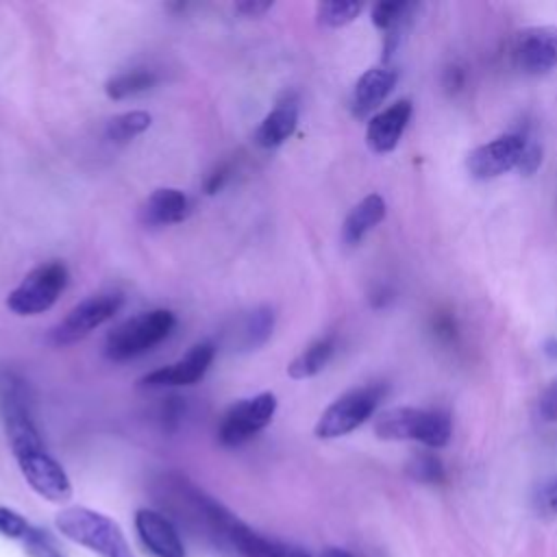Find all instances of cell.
<instances>
[{
	"instance_id": "obj_1",
	"label": "cell",
	"mask_w": 557,
	"mask_h": 557,
	"mask_svg": "<svg viewBox=\"0 0 557 557\" xmlns=\"http://www.w3.org/2000/svg\"><path fill=\"white\" fill-rule=\"evenodd\" d=\"M57 531L67 540L89 548L98 557H135L120 524L83 505L65 507L54 518Z\"/></svg>"
},
{
	"instance_id": "obj_2",
	"label": "cell",
	"mask_w": 557,
	"mask_h": 557,
	"mask_svg": "<svg viewBox=\"0 0 557 557\" xmlns=\"http://www.w3.org/2000/svg\"><path fill=\"white\" fill-rule=\"evenodd\" d=\"M174 329L176 315L170 309L139 311L107 333L104 355L117 363L141 357L165 342Z\"/></svg>"
},
{
	"instance_id": "obj_3",
	"label": "cell",
	"mask_w": 557,
	"mask_h": 557,
	"mask_svg": "<svg viewBox=\"0 0 557 557\" xmlns=\"http://www.w3.org/2000/svg\"><path fill=\"white\" fill-rule=\"evenodd\" d=\"M374 433L379 440H413L429 448H444L453 435V422L446 411L392 407L376 416Z\"/></svg>"
},
{
	"instance_id": "obj_4",
	"label": "cell",
	"mask_w": 557,
	"mask_h": 557,
	"mask_svg": "<svg viewBox=\"0 0 557 557\" xmlns=\"http://www.w3.org/2000/svg\"><path fill=\"white\" fill-rule=\"evenodd\" d=\"M385 396H387L385 383H368V385L348 389L322 411V416L313 426L315 437L335 440L352 433L374 416V411L379 409Z\"/></svg>"
},
{
	"instance_id": "obj_5",
	"label": "cell",
	"mask_w": 557,
	"mask_h": 557,
	"mask_svg": "<svg viewBox=\"0 0 557 557\" xmlns=\"http://www.w3.org/2000/svg\"><path fill=\"white\" fill-rule=\"evenodd\" d=\"M70 272L63 261H46L35 265L24 278L9 292L7 307L15 315H39L48 311L67 285Z\"/></svg>"
},
{
	"instance_id": "obj_6",
	"label": "cell",
	"mask_w": 557,
	"mask_h": 557,
	"mask_svg": "<svg viewBox=\"0 0 557 557\" xmlns=\"http://www.w3.org/2000/svg\"><path fill=\"white\" fill-rule=\"evenodd\" d=\"M122 305L124 296L117 289H107L83 298L50 329V342L54 346H70L87 337L91 331L113 320Z\"/></svg>"
},
{
	"instance_id": "obj_7",
	"label": "cell",
	"mask_w": 557,
	"mask_h": 557,
	"mask_svg": "<svg viewBox=\"0 0 557 557\" xmlns=\"http://www.w3.org/2000/svg\"><path fill=\"white\" fill-rule=\"evenodd\" d=\"M26 483L50 503H65L72 496V483L63 466L46 450L44 442L11 448Z\"/></svg>"
},
{
	"instance_id": "obj_8",
	"label": "cell",
	"mask_w": 557,
	"mask_h": 557,
	"mask_svg": "<svg viewBox=\"0 0 557 557\" xmlns=\"http://www.w3.org/2000/svg\"><path fill=\"white\" fill-rule=\"evenodd\" d=\"M278 407L274 392H259L250 398L233 403L218 426V440L222 446L235 448L261 433L274 418Z\"/></svg>"
},
{
	"instance_id": "obj_9",
	"label": "cell",
	"mask_w": 557,
	"mask_h": 557,
	"mask_svg": "<svg viewBox=\"0 0 557 557\" xmlns=\"http://www.w3.org/2000/svg\"><path fill=\"white\" fill-rule=\"evenodd\" d=\"M529 131H513L498 135L496 139L476 146L466 161L468 172L479 181H490L503 176L511 170H520Z\"/></svg>"
},
{
	"instance_id": "obj_10",
	"label": "cell",
	"mask_w": 557,
	"mask_h": 557,
	"mask_svg": "<svg viewBox=\"0 0 557 557\" xmlns=\"http://www.w3.org/2000/svg\"><path fill=\"white\" fill-rule=\"evenodd\" d=\"M513 65L522 74L540 76L557 67V26H529L511 46Z\"/></svg>"
},
{
	"instance_id": "obj_11",
	"label": "cell",
	"mask_w": 557,
	"mask_h": 557,
	"mask_svg": "<svg viewBox=\"0 0 557 557\" xmlns=\"http://www.w3.org/2000/svg\"><path fill=\"white\" fill-rule=\"evenodd\" d=\"M215 359V344L213 342H198L194 344L181 359L174 363L161 366L150 370L139 379L141 387H185L198 383Z\"/></svg>"
},
{
	"instance_id": "obj_12",
	"label": "cell",
	"mask_w": 557,
	"mask_h": 557,
	"mask_svg": "<svg viewBox=\"0 0 557 557\" xmlns=\"http://www.w3.org/2000/svg\"><path fill=\"white\" fill-rule=\"evenodd\" d=\"M135 531L154 557H185L183 540L168 516L141 507L135 511Z\"/></svg>"
},
{
	"instance_id": "obj_13",
	"label": "cell",
	"mask_w": 557,
	"mask_h": 557,
	"mask_svg": "<svg viewBox=\"0 0 557 557\" xmlns=\"http://www.w3.org/2000/svg\"><path fill=\"white\" fill-rule=\"evenodd\" d=\"M411 111H413L411 100L403 98V100H396L394 104H389L387 109H383L381 113H376L368 122V128H366L368 148L376 154L392 152L398 146V141L411 120Z\"/></svg>"
},
{
	"instance_id": "obj_14",
	"label": "cell",
	"mask_w": 557,
	"mask_h": 557,
	"mask_svg": "<svg viewBox=\"0 0 557 557\" xmlns=\"http://www.w3.org/2000/svg\"><path fill=\"white\" fill-rule=\"evenodd\" d=\"M398 81V72L396 67H392L389 63H379L372 65L370 70H366L352 89V98H350V109L355 117H366L370 115L394 89Z\"/></svg>"
},
{
	"instance_id": "obj_15",
	"label": "cell",
	"mask_w": 557,
	"mask_h": 557,
	"mask_svg": "<svg viewBox=\"0 0 557 557\" xmlns=\"http://www.w3.org/2000/svg\"><path fill=\"white\" fill-rule=\"evenodd\" d=\"M298 126V98L285 94L276 100L272 111L263 115L255 131V144L261 148H278L285 144Z\"/></svg>"
},
{
	"instance_id": "obj_16",
	"label": "cell",
	"mask_w": 557,
	"mask_h": 557,
	"mask_svg": "<svg viewBox=\"0 0 557 557\" xmlns=\"http://www.w3.org/2000/svg\"><path fill=\"white\" fill-rule=\"evenodd\" d=\"M191 211V202L183 189L159 187L139 207V220L146 226H168L183 222Z\"/></svg>"
},
{
	"instance_id": "obj_17",
	"label": "cell",
	"mask_w": 557,
	"mask_h": 557,
	"mask_svg": "<svg viewBox=\"0 0 557 557\" xmlns=\"http://www.w3.org/2000/svg\"><path fill=\"white\" fill-rule=\"evenodd\" d=\"M385 211H387V205L381 194H368L366 198H361L344 220V226H342L344 244L348 246L359 244L385 218Z\"/></svg>"
},
{
	"instance_id": "obj_18",
	"label": "cell",
	"mask_w": 557,
	"mask_h": 557,
	"mask_svg": "<svg viewBox=\"0 0 557 557\" xmlns=\"http://www.w3.org/2000/svg\"><path fill=\"white\" fill-rule=\"evenodd\" d=\"M335 352V335H324L318 337L315 342H311L302 352H298L289 366H287V376L294 381H302V379H311L315 374H320L326 363L331 361Z\"/></svg>"
},
{
	"instance_id": "obj_19",
	"label": "cell",
	"mask_w": 557,
	"mask_h": 557,
	"mask_svg": "<svg viewBox=\"0 0 557 557\" xmlns=\"http://www.w3.org/2000/svg\"><path fill=\"white\" fill-rule=\"evenodd\" d=\"M274 329V311L272 307H255L237 322V346L242 350L261 348Z\"/></svg>"
},
{
	"instance_id": "obj_20",
	"label": "cell",
	"mask_w": 557,
	"mask_h": 557,
	"mask_svg": "<svg viewBox=\"0 0 557 557\" xmlns=\"http://www.w3.org/2000/svg\"><path fill=\"white\" fill-rule=\"evenodd\" d=\"M159 83V74L150 67H133L126 72H120L115 76H111L104 83V94L111 100H124V98H133L137 94H144L148 89H152Z\"/></svg>"
},
{
	"instance_id": "obj_21",
	"label": "cell",
	"mask_w": 557,
	"mask_h": 557,
	"mask_svg": "<svg viewBox=\"0 0 557 557\" xmlns=\"http://www.w3.org/2000/svg\"><path fill=\"white\" fill-rule=\"evenodd\" d=\"M150 124H152V115L148 111L133 109V111H124L120 115H113L107 122L104 135L113 144H126V141L135 139L137 135H141L144 131H148Z\"/></svg>"
},
{
	"instance_id": "obj_22",
	"label": "cell",
	"mask_w": 557,
	"mask_h": 557,
	"mask_svg": "<svg viewBox=\"0 0 557 557\" xmlns=\"http://www.w3.org/2000/svg\"><path fill=\"white\" fill-rule=\"evenodd\" d=\"M363 4L352 2V0H331V2H320L315 9V17L322 26L326 28H339L350 24L359 13Z\"/></svg>"
},
{
	"instance_id": "obj_23",
	"label": "cell",
	"mask_w": 557,
	"mask_h": 557,
	"mask_svg": "<svg viewBox=\"0 0 557 557\" xmlns=\"http://www.w3.org/2000/svg\"><path fill=\"white\" fill-rule=\"evenodd\" d=\"M407 472L411 479L422 483H440L444 479V466L433 453H418L409 459Z\"/></svg>"
},
{
	"instance_id": "obj_24",
	"label": "cell",
	"mask_w": 557,
	"mask_h": 557,
	"mask_svg": "<svg viewBox=\"0 0 557 557\" xmlns=\"http://www.w3.org/2000/svg\"><path fill=\"white\" fill-rule=\"evenodd\" d=\"M24 542V553L28 557H65L57 540L41 527H35L28 531V535L22 540Z\"/></svg>"
},
{
	"instance_id": "obj_25",
	"label": "cell",
	"mask_w": 557,
	"mask_h": 557,
	"mask_svg": "<svg viewBox=\"0 0 557 557\" xmlns=\"http://www.w3.org/2000/svg\"><path fill=\"white\" fill-rule=\"evenodd\" d=\"M30 529H33V524L22 513H17L11 507L0 505V535H4L9 540H24Z\"/></svg>"
},
{
	"instance_id": "obj_26",
	"label": "cell",
	"mask_w": 557,
	"mask_h": 557,
	"mask_svg": "<svg viewBox=\"0 0 557 557\" xmlns=\"http://www.w3.org/2000/svg\"><path fill=\"white\" fill-rule=\"evenodd\" d=\"M185 413V403L178 396H170L165 398V403L161 405V424L165 431H176L181 424V418Z\"/></svg>"
},
{
	"instance_id": "obj_27",
	"label": "cell",
	"mask_w": 557,
	"mask_h": 557,
	"mask_svg": "<svg viewBox=\"0 0 557 557\" xmlns=\"http://www.w3.org/2000/svg\"><path fill=\"white\" fill-rule=\"evenodd\" d=\"M540 416L548 422H557V376L544 387L540 396Z\"/></svg>"
},
{
	"instance_id": "obj_28",
	"label": "cell",
	"mask_w": 557,
	"mask_h": 557,
	"mask_svg": "<svg viewBox=\"0 0 557 557\" xmlns=\"http://www.w3.org/2000/svg\"><path fill=\"white\" fill-rule=\"evenodd\" d=\"M228 178H231V163L224 161V163L215 165V168L207 174V178H205V194H209V196L218 194V191L226 185Z\"/></svg>"
},
{
	"instance_id": "obj_29",
	"label": "cell",
	"mask_w": 557,
	"mask_h": 557,
	"mask_svg": "<svg viewBox=\"0 0 557 557\" xmlns=\"http://www.w3.org/2000/svg\"><path fill=\"white\" fill-rule=\"evenodd\" d=\"M272 9V2L265 0H244L235 4V11L242 13L244 17H261Z\"/></svg>"
},
{
	"instance_id": "obj_30",
	"label": "cell",
	"mask_w": 557,
	"mask_h": 557,
	"mask_svg": "<svg viewBox=\"0 0 557 557\" xmlns=\"http://www.w3.org/2000/svg\"><path fill=\"white\" fill-rule=\"evenodd\" d=\"M540 503H542V509H544V511L557 513V479L550 481V483L542 490Z\"/></svg>"
},
{
	"instance_id": "obj_31",
	"label": "cell",
	"mask_w": 557,
	"mask_h": 557,
	"mask_svg": "<svg viewBox=\"0 0 557 557\" xmlns=\"http://www.w3.org/2000/svg\"><path fill=\"white\" fill-rule=\"evenodd\" d=\"M274 557H311V555L307 550L298 548V546H289V544H281L278 542Z\"/></svg>"
},
{
	"instance_id": "obj_32",
	"label": "cell",
	"mask_w": 557,
	"mask_h": 557,
	"mask_svg": "<svg viewBox=\"0 0 557 557\" xmlns=\"http://www.w3.org/2000/svg\"><path fill=\"white\" fill-rule=\"evenodd\" d=\"M544 355H546L548 359L557 361V337H548V339L544 342Z\"/></svg>"
},
{
	"instance_id": "obj_33",
	"label": "cell",
	"mask_w": 557,
	"mask_h": 557,
	"mask_svg": "<svg viewBox=\"0 0 557 557\" xmlns=\"http://www.w3.org/2000/svg\"><path fill=\"white\" fill-rule=\"evenodd\" d=\"M320 557H352L348 550H344V548H326Z\"/></svg>"
}]
</instances>
